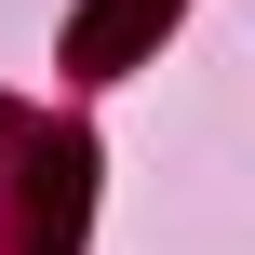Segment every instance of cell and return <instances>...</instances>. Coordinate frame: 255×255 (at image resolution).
Returning <instances> with one entry per match:
<instances>
[{"label": "cell", "instance_id": "obj_1", "mask_svg": "<svg viewBox=\"0 0 255 255\" xmlns=\"http://www.w3.org/2000/svg\"><path fill=\"white\" fill-rule=\"evenodd\" d=\"M161 27H175V0H94V13L67 27V67H81V81H108V67H121L134 40H161Z\"/></svg>", "mask_w": 255, "mask_h": 255}]
</instances>
